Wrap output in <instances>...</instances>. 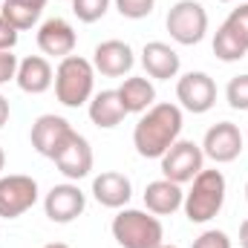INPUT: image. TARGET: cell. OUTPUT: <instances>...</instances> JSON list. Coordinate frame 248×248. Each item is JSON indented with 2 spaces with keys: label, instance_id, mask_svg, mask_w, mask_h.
I'll return each mask as SVG.
<instances>
[{
  "label": "cell",
  "instance_id": "1",
  "mask_svg": "<svg viewBox=\"0 0 248 248\" xmlns=\"http://www.w3.org/2000/svg\"><path fill=\"white\" fill-rule=\"evenodd\" d=\"M182 107L179 104H153L147 113H141V119L133 130V147L141 159H162L173 141H179L182 133Z\"/></svg>",
  "mask_w": 248,
  "mask_h": 248
},
{
  "label": "cell",
  "instance_id": "2",
  "mask_svg": "<svg viewBox=\"0 0 248 248\" xmlns=\"http://www.w3.org/2000/svg\"><path fill=\"white\" fill-rule=\"evenodd\" d=\"M95 87V66L93 61L81 55H66L61 58L55 69V98L63 107H84L93 98Z\"/></svg>",
  "mask_w": 248,
  "mask_h": 248
},
{
  "label": "cell",
  "instance_id": "3",
  "mask_svg": "<svg viewBox=\"0 0 248 248\" xmlns=\"http://www.w3.org/2000/svg\"><path fill=\"white\" fill-rule=\"evenodd\" d=\"M110 228H113V240L122 248H159L165 240V228L159 217L150 211L119 208Z\"/></svg>",
  "mask_w": 248,
  "mask_h": 248
},
{
  "label": "cell",
  "instance_id": "4",
  "mask_svg": "<svg viewBox=\"0 0 248 248\" xmlns=\"http://www.w3.org/2000/svg\"><path fill=\"white\" fill-rule=\"evenodd\" d=\"M225 205V176L219 170H199L196 179L190 182V190L185 193V217L190 222L202 225V222H211Z\"/></svg>",
  "mask_w": 248,
  "mask_h": 248
},
{
  "label": "cell",
  "instance_id": "5",
  "mask_svg": "<svg viewBox=\"0 0 248 248\" xmlns=\"http://www.w3.org/2000/svg\"><path fill=\"white\" fill-rule=\"evenodd\" d=\"M170 38L182 46H196L208 32V12L196 0H176L165 17Z\"/></svg>",
  "mask_w": 248,
  "mask_h": 248
},
{
  "label": "cell",
  "instance_id": "6",
  "mask_svg": "<svg viewBox=\"0 0 248 248\" xmlns=\"http://www.w3.org/2000/svg\"><path fill=\"white\" fill-rule=\"evenodd\" d=\"M202 165H205L202 144L179 139L162 156V176L170 179V182H176V185H185V182H193L196 179V173L202 170Z\"/></svg>",
  "mask_w": 248,
  "mask_h": 248
},
{
  "label": "cell",
  "instance_id": "7",
  "mask_svg": "<svg viewBox=\"0 0 248 248\" xmlns=\"http://www.w3.org/2000/svg\"><path fill=\"white\" fill-rule=\"evenodd\" d=\"M38 202V182L26 173L0 176V217L17 219Z\"/></svg>",
  "mask_w": 248,
  "mask_h": 248
},
{
  "label": "cell",
  "instance_id": "8",
  "mask_svg": "<svg viewBox=\"0 0 248 248\" xmlns=\"http://www.w3.org/2000/svg\"><path fill=\"white\" fill-rule=\"evenodd\" d=\"M176 98L182 110L202 116L217 104V84L208 72H187L176 84Z\"/></svg>",
  "mask_w": 248,
  "mask_h": 248
},
{
  "label": "cell",
  "instance_id": "9",
  "mask_svg": "<svg viewBox=\"0 0 248 248\" xmlns=\"http://www.w3.org/2000/svg\"><path fill=\"white\" fill-rule=\"evenodd\" d=\"M72 133H75V130H72V124L66 122L63 116L46 113V116H38V119H35L29 139H32V147H35L41 156L55 159V153L66 144V139H69Z\"/></svg>",
  "mask_w": 248,
  "mask_h": 248
},
{
  "label": "cell",
  "instance_id": "10",
  "mask_svg": "<svg viewBox=\"0 0 248 248\" xmlns=\"http://www.w3.org/2000/svg\"><path fill=\"white\" fill-rule=\"evenodd\" d=\"M202 153H205L208 159H214L217 165L234 162V159L243 153V133H240V127L231 124V122L214 124V127L205 133V139H202Z\"/></svg>",
  "mask_w": 248,
  "mask_h": 248
},
{
  "label": "cell",
  "instance_id": "11",
  "mask_svg": "<svg viewBox=\"0 0 248 248\" xmlns=\"http://www.w3.org/2000/svg\"><path fill=\"white\" fill-rule=\"evenodd\" d=\"M84 208H87V196H84L81 187L72 185V182L55 185L46 196H44V211H46V217H49L52 222H58V225H66V222L78 219V217L84 214Z\"/></svg>",
  "mask_w": 248,
  "mask_h": 248
},
{
  "label": "cell",
  "instance_id": "12",
  "mask_svg": "<svg viewBox=\"0 0 248 248\" xmlns=\"http://www.w3.org/2000/svg\"><path fill=\"white\" fill-rule=\"evenodd\" d=\"M52 162H55V168L61 170L66 179L78 182V179L90 176V170H93V147H90V141L81 133H72L66 139V144L55 153Z\"/></svg>",
  "mask_w": 248,
  "mask_h": 248
},
{
  "label": "cell",
  "instance_id": "13",
  "mask_svg": "<svg viewBox=\"0 0 248 248\" xmlns=\"http://www.w3.org/2000/svg\"><path fill=\"white\" fill-rule=\"evenodd\" d=\"M133 49H130V44H124V41H101L98 46H95V52H93V66H95V72H101L104 78H122L127 75L130 69H133Z\"/></svg>",
  "mask_w": 248,
  "mask_h": 248
},
{
  "label": "cell",
  "instance_id": "14",
  "mask_svg": "<svg viewBox=\"0 0 248 248\" xmlns=\"http://www.w3.org/2000/svg\"><path fill=\"white\" fill-rule=\"evenodd\" d=\"M78 38H75V29L63 20V17H49L41 23L38 29V49L44 55H52V58H66L72 55Z\"/></svg>",
  "mask_w": 248,
  "mask_h": 248
},
{
  "label": "cell",
  "instance_id": "15",
  "mask_svg": "<svg viewBox=\"0 0 248 248\" xmlns=\"http://www.w3.org/2000/svg\"><path fill=\"white\" fill-rule=\"evenodd\" d=\"M141 66H144V72H147L150 78L170 81V78H176L182 61H179V55H176V49H173L170 44L150 41V44H144V49H141Z\"/></svg>",
  "mask_w": 248,
  "mask_h": 248
},
{
  "label": "cell",
  "instance_id": "16",
  "mask_svg": "<svg viewBox=\"0 0 248 248\" xmlns=\"http://www.w3.org/2000/svg\"><path fill=\"white\" fill-rule=\"evenodd\" d=\"M17 87L29 95H41L46 93L52 84H55V72H52V63L46 61L44 55H29L17 63V75H15Z\"/></svg>",
  "mask_w": 248,
  "mask_h": 248
},
{
  "label": "cell",
  "instance_id": "17",
  "mask_svg": "<svg viewBox=\"0 0 248 248\" xmlns=\"http://www.w3.org/2000/svg\"><path fill=\"white\" fill-rule=\"evenodd\" d=\"M93 196H95L98 205L119 211V208H124L130 202L133 185H130V179L124 173H119V170H104V173H98L93 179Z\"/></svg>",
  "mask_w": 248,
  "mask_h": 248
},
{
  "label": "cell",
  "instance_id": "18",
  "mask_svg": "<svg viewBox=\"0 0 248 248\" xmlns=\"http://www.w3.org/2000/svg\"><path fill=\"white\" fill-rule=\"evenodd\" d=\"M185 202V190L182 185L170 182V179H156L144 187V208L156 217H170L173 211H179Z\"/></svg>",
  "mask_w": 248,
  "mask_h": 248
},
{
  "label": "cell",
  "instance_id": "19",
  "mask_svg": "<svg viewBox=\"0 0 248 248\" xmlns=\"http://www.w3.org/2000/svg\"><path fill=\"white\" fill-rule=\"evenodd\" d=\"M87 113H90V122L95 124V127H101V130L119 127L124 122V116H127L122 98H119V90H101V93H95L90 98Z\"/></svg>",
  "mask_w": 248,
  "mask_h": 248
},
{
  "label": "cell",
  "instance_id": "20",
  "mask_svg": "<svg viewBox=\"0 0 248 248\" xmlns=\"http://www.w3.org/2000/svg\"><path fill=\"white\" fill-rule=\"evenodd\" d=\"M119 98H122L127 116L130 113H147L156 101V87L150 84V78H124V84L119 87Z\"/></svg>",
  "mask_w": 248,
  "mask_h": 248
},
{
  "label": "cell",
  "instance_id": "21",
  "mask_svg": "<svg viewBox=\"0 0 248 248\" xmlns=\"http://www.w3.org/2000/svg\"><path fill=\"white\" fill-rule=\"evenodd\" d=\"M0 6H3L0 15H3L17 32H26V29H32V26L38 23V17H41L46 0H3Z\"/></svg>",
  "mask_w": 248,
  "mask_h": 248
},
{
  "label": "cell",
  "instance_id": "22",
  "mask_svg": "<svg viewBox=\"0 0 248 248\" xmlns=\"http://www.w3.org/2000/svg\"><path fill=\"white\" fill-rule=\"evenodd\" d=\"M214 55L225 63H234V61H243L248 55V49L240 44V38L222 23V26L217 29V35H214Z\"/></svg>",
  "mask_w": 248,
  "mask_h": 248
},
{
  "label": "cell",
  "instance_id": "23",
  "mask_svg": "<svg viewBox=\"0 0 248 248\" xmlns=\"http://www.w3.org/2000/svg\"><path fill=\"white\" fill-rule=\"evenodd\" d=\"M110 0H72V15L81 23H95L107 15Z\"/></svg>",
  "mask_w": 248,
  "mask_h": 248
},
{
  "label": "cell",
  "instance_id": "24",
  "mask_svg": "<svg viewBox=\"0 0 248 248\" xmlns=\"http://www.w3.org/2000/svg\"><path fill=\"white\" fill-rule=\"evenodd\" d=\"M225 98H228V107L231 110H248V72L228 81Z\"/></svg>",
  "mask_w": 248,
  "mask_h": 248
},
{
  "label": "cell",
  "instance_id": "25",
  "mask_svg": "<svg viewBox=\"0 0 248 248\" xmlns=\"http://www.w3.org/2000/svg\"><path fill=\"white\" fill-rule=\"evenodd\" d=\"M225 26L240 38V44L248 49V3H243V6H237L228 17H225Z\"/></svg>",
  "mask_w": 248,
  "mask_h": 248
},
{
  "label": "cell",
  "instance_id": "26",
  "mask_svg": "<svg viewBox=\"0 0 248 248\" xmlns=\"http://www.w3.org/2000/svg\"><path fill=\"white\" fill-rule=\"evenodd\" d=\"M156 0H116V9L122 17H130V20H141L153 12Z\"/></svg>",
  "mask_w": 248,
  "mask_h": 248
},
{
  "label": "cell",
  "instance_id": "27",
  "mask_svg": "<svg viewBox=\"0 0 248 248\" xmlns=\"http://www.w3.org/2000/svg\"><path fill=\"white\" fill-rule=\"evenodd\" d=\"M190 248H231V240H228L225 231L211 228V231H202V234L193 240V246Z\"/></svg>",
  "mask_w": 248,
  "mask_h": 248
},
{
  "label": "cell",
  "instance_id": "28",
  "mask_svg": "<svg viewBox=\"0 0 248 248\" xmlns=\"http://www.w3.org/2000/svg\"><path fill=\"white\" fill-rule=\"evenodd\" d=\"M17 46V29L0 15V52H12Z\"/></svg>",
  "mask_w": 248,
  "mask_h": 248
},
{
  "label": "cell",
  "instance_id": "29",
  "mask_svg": "<svg viewBox=\"0 0 248 248\" xmlns=\"http://www.w3.org/2000/svg\"><path fill=\"white\" fill-rule=\"evenodd\" d=\"M17 55L12 52H0V84H9L15 75H17Z\"/></svg>",
  "mask_w": 248,
  "mask_h": 248
},
{
  "label": "cell",
  "instance_id": "30",
  "mask_svg": "<svg viewBox=\"0 0 248 248\" xmlns=\"http://www.w3.org/2000/svg\"><path fill=\"white\" fill-rule=\"evenodd\" d=\"M6 122H9V101L0 95V127H3Z\"/></svg>",
  "mask_w": 248,
  "mask_h": 248
},
{
  "label": "cell",
  "instance_id": "31",
  "mask_svg": "<svg viewBox=\"0 0 248 248\" xmlns=\"http://www.w3.org/2000/svg\"><path fill=\"white\" fill-rule=\"evenodd\" d=\"M240 246L248 248V219H243V225H240Z\"/></svg>",
  "mask_w": 248,
  "mask_h": 248
},
{
  "label": "cell",
  "instance_id": "32",
  "mask_svg": "<svg viewBox=\"0 0 248 248\" xmlns=\"http://www.w3.org/2000/svg\"><path fill=\"white\" fill-rule=\"evenodd\" d=\"M3 168H6V153H3V147H0V173H3Z\"/></svg>",
  "mask_w": 248,
  "mask_h": 248
},
{
  "label": "cell",
  "instance_id": "33",
  "mask_svg": "<svg viewBox=\"0 0 248 248\" xmlns=\"http://www.w3.org/2000/svg\"><path fill=\"white\" fill-rule=\"evenodd\" d=\"M44 248H69L66 243H49V246H44Z\"/></svg>",
  "mask_w": 248,
  "mask_h": 248
},
{
  "label": "cell",
  "instance_id": "34",
  "mask_svg": "<svg viewBox=\"0 0 248 248\" xmlns=\"http://www.w3.org/2000/svg\"><path fill=\"white\" fill-rule=\"evenodd\" d=\"M159 248H176V246H165V243H162V246H159Z\"/></svg>",
  "mask_w": 248,
  "mask_h": 248
},
{
  "label": "cell",
  "instance_id": "35",
  "mask_svg": "<svg viewBox=\"0 0 248 248\" xmlns=\"http://www.w3.org/2000/svg\"><path fill=\"white\" fill-rule=\"evenodd\" d=\"M217 3H231V0H217Z\"/></svg>",
  "mask_w": 248,
  "mask_h": 248
},
{
  "label": "cell",
  "instance_id": "36",
  "mask_svg": "<svg viewBox=\"0 0 248 248\" xmlns=\"http://www.w3.org/2000/svg\"><path fill=\"white\" fill-rule=\"evenodd\" d=\"M246 199H248V182H246Z\"/></svg>",
  "mask_w": 248,
  "mask_h": 248
},
{
  "label": "cell",
  "instance_id": "37",
  "mask_svg": "<svg viewBox=\"0 0 248 248\" xmlns=\"http://www.w3.org/2000/svg\"><path fill=\"white\" fill-rule=\"evenodd\" d=\"M0 3H3V0H0Z\"/></svg>",
  "mask_w": 248,
  "mask_h": 248
}]
</instances>
